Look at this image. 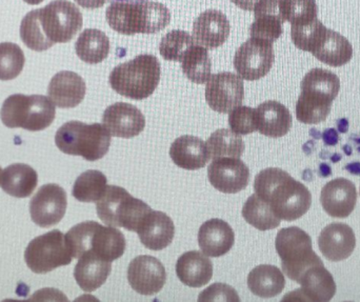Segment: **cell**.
<instances>
[{"label": "cell", "mask_w": 360, "mask_h": 302, "mask_svg": "<svg viewBox=\"0 0 360 302\" xmlns=\"http://www.w3.org/2000/svg\"><path fill=\"white\" fill-rule=\"evenodd\" d=\"M285 287V276L275 265H258L248 276V288L254 295L262 298L277 296L283 292Z\"/></svg>", "instance_id": "obj_31"}, {"label": "cell", "mask_w": 360, "mask_h": 302, "mask_svg": "<svg viewBox=\"0 0 360 302\" xmlns=\"http://www.w3.org/2000/svg\"><path fill=\"white\" fill-rule=\"evenodd\" d=\"M235 6L245 11H253L259 0H231Z\"/></svg>", "instance_id": "obj_45"}, {"label": "cell", "mask_w": 360, "mask_h": 302, "mask_svg": "<svg viewBox=\"0 0 360 302\" xmlns=\"http://www.w3.org/2000/svg\"><path fill=\"white\" fill-rule=\"evenodd\" d=\"M112 135L103 124H88L72 120L63 124L55 135V143L63 153L82 156L96 162L107 155Z\"/></svg>", "instance_id": "obj_7"}, {"label": "cell", "mask_w": 360, "mask_h": 302, "mask_svg": "<svg viewBox=\"0 0 360 302\" xmlns=\"http://www.w3.org/2000/svg\"><path fill=\"white\" fill-rule=\"evenodd\" d=\"M38 175L29 164H14L4 171L1 188L6 194L16 198L31 196L37 187Z\"/></svg>", "instance_id": "obj_32"}, {"label": "cell", "mask_w": 360, "mask_h": 302, "mask_svg": "<svg viewBox=\"0 0 360 302\" xmlns=\"http://www.w3.org/2000/svg\"><path fill=\"white\" fill-rule=\"evenodd\" d=\"M243 217L249 225L259 231L276 229L281 225V219L274 214L272 209L257 194L248 198L243 204Z\"/></svg>", "instance_id": "obj_36"}, {"label": "cell", "mask_w": 360, "mask_h": 302, "mask_svg": "<svg viewBox=\"0 0 360 302\" xmlns=\"http://www.w3.org/2000/svg\"><path fill=\"white\" fill-rule=\"evenodd\" d=\"M245 86L243 78L231 72H221L211 76L205 86V100L214 111L230 113L243 105Z\"/></svg>", "instance_id": "obj_14"}, {"label": "cell", "mask_w": 360, "mask_h": 302, "mask_svg": "<svg viewBox=\"0 0 360 302\" xmlns=\"http://www.w3.org/2000/svg\"><path fill=\"white\" fill-rule=\"evenodd\" d=\"M230 33V21L221 11L214 8L201 13L193 25L194 41L210 50L222 46L228 40Z\"/></svg>", "instance_id": "obj_19"}, {"label": "cell", "mask_w": 360, "mask_h": 302, "mask_svg": "<svg viewBox=\"0 0 360 302\" xmlns=\"http://www.w3.org/2000/svg\"><path fill=\"white\" fill-rule=\"evenodd\" d=\"M291 38L296 48L310 52L330 67H342L353 57L351 42L342 34L328 29L319 18L308 25L291 27Z\"/></svg>", "instance_id": "obj_3"}, {"label": "cell", "mask_w": 360, "mask_h": 302, "mask_svg": "<svg viewBox=\"0 0 360 302\" xmlns=\"http://www.w3.org/2000/svg\"><path fill=\"white\" fill-rule=\"evenodd\" d=\"M141 244L152 251H162L172 244L175 236V225L166 213L152 210L139 227Z\"/></svg>", "instance_id": "obj_24"}, {"label": "cell", "mask_w": 360, "mask_h": 302, "mask_svg": "<svg viewBox=\"0 0 360 302\" xmlns=\"http://www.w3.org/2000/svg\"><path fill=\"white\" fill-rule=\"evenodd\" d=\"M103 124L112 136L130 139L139 136L145 130L146 118L135 105L116 103L105 110Z\"/></svg>", "instance_id": "obj_18"}, {"label": "cell", "mask_w": 360, "mask_h": 302, "mask_svg": "<svg viewBox=\"0 0 360 302\" xmlns=\"http://www.w3.org/2000/svg\"><path fill=\"white\" fill-rule=\"evenodd\" d=\"M107 1L108 0H75L76 4H79L82 8H89V10L101 8Z\"/></svg>", "instance_id": "obj_44"}, {"label": "cell", "mask_w": 360, "mask_h": 302, "mask_svg": "<svg viewBox=\"0 0 360 302\" xmlns=\"http://www.w3.org/2000/svg\"><path fill=\"white\" fill-rule=\"evenodd\" d=\"M196 44L190 34L181 29H173L164 36L160 44V55L169 61L181 63L186 51Z\"/></svg>", "instance_id": "obj_41"}, {"label": "cell", "mask_w": 360, "mask_h": 302, "mask_svg": "<svg viewBox=\"0 0 360 302\" xmlns=\"http://www.w3.org/2000/svg\"><path fill=\"white\" fill-rule=\"evenodd\" d=\"M296 103V117L306 124L325 122L340 90V80L329 70L315 67L306 74Z\"/></svg>", "instance_id": "obj_4"}, {"label": "cell", "mask_w": 360, "mask_h": 302, "mask_svg": "<svg viewBox=\"0 0 360 302\" xmlns=\"http://www.w3.org/2000/svg\"><path fill=\"white\" fill-rule=\"evenodd\" d=\"M55 116L54 103L44 95H11L0 110V118L4 126L31 132L46 130L54 122Z\"/></svg>", "instance_id": "obj_8"}, {"label": "cell", "mask_w": 360, "mask_h": 302, "mask_svg": "<svg viewBox=\"0 0 360 302\" xmlns=\"http://www.w3.org/2000/svg\"><path fill=\"white\" fill-rule=\"evenodd\" d=\"M229 124L231 130L238 135H248L257 131L256 112L253 107L239 105L230 112Z\"/></svg>", "instance_id": "obj_42"}, {"label": "cell", "mask_w": 360, "mask_h": 302, "mask_svg": "<svg viewBox=\"0 0 360 302\" xmlns=\"http://www.w3.org/2000/svg\"><path fill=\"white\" fill-rule=\"evenodd\" d=\"M84 78L75 72L61 71L51 79L48 94L55 105L61 109L77 107L86 96Z\"/></svg>", "instance_id": "obj_23"}, {"label": "cell", "mask_w": 360, "mask_h": 302, "mask_svg": "<svg viewBox=\"0 0 360 302\" xmlns=\"http://www.w3.org/2000/svg\"><path fill=\"white\" fill-rule=\"evenodd\" d=\"M256 112L257 131L264 136L281 138L290 132L293 124L289 109L278 101L260 103Z\"/></svg>", "instance_id": "obj_27"}, {"label": "cell", "mask_w": 360, "mask_h": 302, "mask_svg": "<svg viewBox=\"0 0 360 302\" xmlns=\"http://www.w3.org/2000/svg\"><path fill=\"white\" fill-rule=\"evenodd\" d=\"M283 19L291 27L308 25L319 17V6L315 0H281Z\"/></svg>", "instance_id": "obj_38"}, {"label": "cell", "mask_w": 360, "mask_h": 302, "mask_svg": "<svg viewBox=\"0 0 360 302\" xmlns=\"http://www.w3.org/2000/svg\"><path fill=\"white\" fill-rule=\"evenodd\" d=\"M235 234L222 219H210L198 231L199 248L209 257H220L230 252L234 246Z\"/></svg>", "instance_id": "obj_25"}, {"label": "cell", "mask_w": 360, "mask_h": 302, "mask_svg": "<svg viewBox=\"0 0 360 302\" xmlns=\"http://www.w3.org/2000/svg\"><path fill=\"white\" fill-rule=\"evenodd\" d=\"M160 75L162 67L158 59L154 55L141 54L114 67L109 82L122 96L143 100L155 92Z\"/></svg>", "instance_id": "obj_6"}, {"label": "cell", "mask_w": 360, "mask_h": 302, "mask_svg": "<svg viewBox=\"0 0 360 302\" xmlns=\"http://www.w3.org/2000/svg\"><path fill=\"white\" fill-rule=\"evenodd\" d=\"M275 248L283 273L297 284L307 270L323 263L313 251L310 235L297 227L281 229L277 233Z\"/></svg>", "instance_id": "obj_10"}, {"label": "cell", "mask_w": 360, "mask_h": 302, "mask_svg": "<svg viewBox=\"0 0 360 302\" xmlns=\"http://www.w3.org/2000/svg\"><path fill=\"white\" fill-rule=\"evenodd\" d=\"M112 2L114 1H124V2H137V1H146V0H111Z\"/></svg>", "instance_id": "obj_47"}, {"label": "cell", "mask_w": 360, "mask_h": 302, "mask_svg": "<svg viewBox=\"0 0 360 302\" xmlns=\"http://www.w3.org/2000/svg\"><path fill=\"white\" fill-rule=\"evenodd\" d=\"M38 19L50 44H67L82 29L84 19L79 8L68 0H54L38 10Z\"/></svg>", "instance_id": "obj_11"}, {"label": "cell", "mask_w": 360, "mask_h": 302, "mask_svg": "<svg viewBox=\"0 0 360 302\" xmlns=\"http://www.w3.org/2000/svg\"><path fill=\"white\" fill-rule=\"evenodd\" d=\"M211 185L224 194H236L247 188L250 170L240 158L220 157L213 159L207 168Z\"/></svg>", "instance_id": "obj_17"}, {"label": "cell", "mask_w": 360, "mask_h": 302, "mask_svg": "<svg viewBox=\"0 0 360 302\" xmlns=\"http://www.w3.org/2000/svg\"><path fill=\"white\" fill-rule=\"evenodd\" d=\"M23 1L27 2V4H31V6H37L44 0H23Z\"/></svg>", "instance_id": "obj_46"}, {"label": "cell", "mask_w": 360, "mask_h": 302, "mask_svg": "<svg viewBox=\"0 0 360 302\" xmlns=\"http://www.w3.org/2000/svg\"><path fill=\"white\" fill-rule=\"evenodd\" d=\"M254 190L281 221H297L312 204L308 188L281 169L269 168L258 173Z\"/></svg>", "instance_id": "obj_1"}, {"label": "cell", "mask_w": 360, "mask_h": 302, "mask_svg": "<svg viewBox=\"0 0 360 302\" xmlns=\"http://www.w3.org/2000/svg\"><path fill=\"white\" fill-rule=\"evenodd\" d=\"M108 187V179L101 171L88 170L82 173L73 185L72 195L80 202H97Z\"/></svg>", "instance_id": "obj_37"}, {"label": "cell", "mask_w": 360, "mask_h": 302, "mask_svg": "<svg viewBox=\"0 0 360 302\" xmlns=\"http://www.w3.org/2000/svg\"><path fill=\"white\" fill-rule=\"evenodd\" d=\"M298 284L302 286L295 294L302 296L300 301L327 302L336 294V284L332 274L326 269L323 263L307 270Z\"/></svg>", "instance_id": "obj_26"}, {"label": "cell", "mask_w": 360, "mask_h": 302, "mask_svg": "<svg viewBox=\"0 0 360 302\" xmlns=\"http://www.w3.org/2000/svg\"><path fill=\"white\" fill-rule=\"evenodd\" d=\"M73 258L79 259L86 253L97 255L103 261L120 258L127 248L126 237L115 227H105L96 221H84L74 225L65 234Z\"/></svg>", "instance_id": "obj_5"}, {"label": "cell", "mask_w": 360, "mask_h": 302, "mask_svg": "<svg viewBox=\"0 0 360 302\" xmlns=\"http://www.w3.org/2000/svg\"><path fill=\"white\" fill-rule=\"evenodd\" d=\"M182 72L191 81L203 84L211 78L212 60L207 48L193 44L181 60Z\"/></svg>", "instance_id": "obj_34"}, {"label": "cell", "mask_w": 360, "mask_h": 302, "mask_svg": "<svg viewBox=\"0 0 360 302\" xmlns=\"http://www.w3.org/2000/svg\"><path fill=\"white\" fill-rule=\"evenodd\" d=\"M212 159L220 157L240 158L245 152V141L240 135L228 129H219L207 141Z\"/></svg>", "instance_id": "obj_35"}, {"label": "cell", "mask_w": 360, "mask_h": 302, "mask_svg": "<svg viewBox=\"0 0 360 302\" xmlns=\"http://www.w3.org/2000/svg\"><path fill=\"white\" fill-rule=\"evenodd\" d=\"M255 21L250 27L251 37L275 42L283 33L281 0H259L254 8Z\"/></svg>", "instance_id": "obj_22"}, {"label": "cell", "mask_w": 360, "mask_h": 302, "mask_svg": "<svg viewBox=\"0 0 360 302\" xmlns=\"http://www.w3.org/2000/svg\"><path fill=\"white\" fill-rule=\"evenodd\" d=\"M321 202L323 210L330 216L347 218L356 206V188L349 179H333L321 190Z\"/></svg>", "instance_id": "obj_20"}, {"label": "cell", "mask_w": 360, "mask_h": 302, "mask_svg": "<svg viewBox=\"0 0 360 302\" xmlns=\"http://www.w3.org/2000/svg\"><path fill=\"white\" fill-rule=\"evenodd\" d=\"M108 23L114 31L124 35L156 34L171 21L170 10L160 2L114 1L105 12Z\"/></svg>", "instance_id": "obj_2"}, {"label": "cell", "mask_w": 360, "mask_h": 302, "mask_svg": "<svg viewBox=\"0 0 360 302\" xmlns=\"http://www.w3.org/2000/svg\"><path fill=\"white\" fill-rule=\"evenodd\" d=\"M111 271L110 261H103L92 253H86L78 259L74 269V278L82 290L91 293L105 284Z\"/></svg>", "instance_id": "obj_30"}, {"label": "cell", "mask_w": 360, "mask_h": 302, "mask_svg": "<svg viewBox=\"0 0 360 302\" xmlns=\"http://www.w3.org/2000/svg\"><path fill=\"white\" fill-rule=\"evenodd\" d=\"M151 211L146 202L117 185H108L96 204L97 215L105 225L136 233Z\"/></svg>", "instance_id": "obj_9"}, {"label": "cell", "mask_w": 360, "mask_h": 302, "mask_svg": "<svg viewBox=\"0 0 360 302\" xmlns=\"http://www.w3.org/2000/svg\"><path fill=\"white\" fill-rule=\"evenodd\" d=\"M236 291L228 284H214L199 294L198 301H239Z\"/></svg>", "instance_id": "obj_43"}, {"label": "cell", "mask_w": 360, "mask_h": 302, "mask_svg": "<svg viewBox=\"0 0 360 302\" xmlns=\"http://www.w3.org/2000/svg\"><path fill=\"white\" fill-rule=\"evenodd\" d=\"M128 280L135 292L152 296L160 292L166 284V269L160 259L141 255L131 261L128 268Z\"/></svg>", "instance_id": "obj_16"}, {"label": "cell", "mask_w": 360, "mask_h": 302, "mask_svg": "<svg viewBox=\"0 0 360 302\" xmlns=\"http://www.w3.org/2000/svg\"><path fill=\"white\" fill-rule=\"evenodd\" d=\"M319 247L328 261L338 263L353 254L356 247V237L350 225L334 223L321 231Z\"/></svg>", "instance_id": "obj_21"}, {"label": "cell", "mask_w": 360, "mask_h": 302, "mask_svg": "<svg viewBox=\"0 0 360 302\" xmlns=\"http://www.w3.org/2000/svg\"><path fill=\"white\" fill-rule=\"evenodd\" d=\"M19 32L23 44L32 51L44 52L53 46V44L46 39L40 27L38 10L31 11L23 17Z\"/></svg>", "instance_id": "obj_39"}, {"label": "cell", "mask_w": 360, "mask_h": 302, "mask_svg": "<svg viewBox=\"0 0 360 302\" xmlns=\"http://www.w3.org/2000/svg\"><path fill=\"white\" fill-rule=\"evenodd\" d=\"M23 51L12 42L0 44V80L8 81L20 75L25 67Z\"/></svg>", "instance_id": "obj_40"}, {"label": "cell", "mask_w": 360, "mask_h": 302, "mask_svg": "<svg viewBox=\"0 0 360 302\" xmlns=\"http://www.w3.org/2000/svg\"><path fill=\"white\" fill-rule=\"evenodd\" d=\"M110 48L109 37L97 29H84L75 44L76 54L89 65L103 63L109 56Z\"/></svg>", "instance_id": "obj_33"}, {"label": "cell", "mask_w": 360, "mask_h": 302, "mask_svg": "<svg viewBox=\"0 0 360 302\" xmlns=\"http://www.w3.org/2000/svg\"><path fill=\"white\" fill-rule=\"evenodd\" d=\"M275 54L272 42L251 37L243 42L235 53L234 69L243 79L255 81L268 75L274 65Z\"/></svg>", "instance_id": "obj_13"}, {"label": "cell", "mask_w": 360, "mask_h": 302, "mask_svg": "<svg viewBox=\"0 0 360 302\" xmlns=\"http://www.w3.org/2000/svg\"><path fill=\"white\" fill-rule=\"evenodd\" d=\"M176 274L180 282L190 288H201L213 277V265L207 255L198 251H190L179 257Z\"/></svg>", "instance_id": "obj_29"}, {"label": "cell", "mask_w": 360, "mask_h": 302, "mask_svg": "<svg viewBox=\"0 0 360 302\" xmlns=\"http://www.w3.org/2000/svg\"><path fill=\"white\" fill-rule=\"evenodd\" d=\"M72 258L65 235L58 230L34 238L25 252V263L36 274H46L70 265Z\"/></svg>", "instance_id": "obj_12"}, {"label": "cell", "mask_w": 360, "mask_h": 302, "mask_svg": "<svg viewBox=\"0 0 360 302\" xmlns=\"http://www.w3.org/2000/svg\"><path fill=\"white\" fill-rule=\"evenodd\" d=\"M1 173H2L1 166H0V185H1V177H2Z\"/></svg>", "instance_id": "obj_48"}, {"label": "cell", "mask_w": 360, "mask_h": 302, "mask_svg": "<svg viewBox=\"0 0 360 302\" xmlns=\"http://www.w3.org/2000/svg\"><path fill=\"white\" fill-rule=\"evenodd\" d=\"M67 193L55 183L42 185L30 202L32 221L40 228H50L60 223L67 211Z\"/></svg>", "instance_id": "obj_15"}, {"label": "cell", "mask_w": 360, "mask_h": 302, "mask_svg": "<svg viewBox=\"0 0 360 302\" xmlns=\"http://www.w3.org/2000/svg\"><path fill=\"white\" fill-rule=\"evenodd\" d=\"M170 156L177 166L188 171L205 168L211 158L207 143L191 135L175 139L170 147Z\"/></svg>", "instance_id": "obj_28"}]
</instances>
